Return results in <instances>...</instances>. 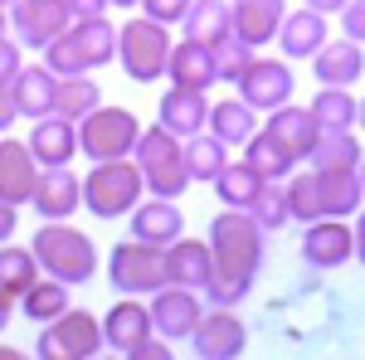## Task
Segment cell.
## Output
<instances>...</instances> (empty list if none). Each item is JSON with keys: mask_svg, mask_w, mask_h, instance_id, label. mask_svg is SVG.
Segmentation results:
<instances>
[{"mask_svg": "<svg viewBox=\"0 0 365 360\" xmlns=\"http://www.w3.org/2000/svg\"><path fill=\"white\" fill-rule=\"evenodd\" d=\"M166 268H170V282H180V287H200L205 292V282L215 273V253H210V239H175L166 244Z\"/></svg>", "mask_w": 365, "mask_h": 360, "instance_id": "d4e9b609", "label": "cell"}, {"mask_svg": "<svg viewBox=\"0 0 365 360\" xmlns=\"http://www.w3.org/2000/svg\"><path fill=\"white\" fill-rule=\"evenodd\" d=\"M322 44H327V15L322 10L302 5V10H287L282 15V29H278L282 58H312Z\"/></svg>", "mask_w": 365, "mask_h": 360, "instance_id": "cb8c5ba5", "label": "cell"}, {"mask_svg": "<svg viewBox=\"0 0 365 360\" xmlns=\"http://www.w3.org/2000/svg\"><path fill=\"white\" fill-rule=\"evenodd\" d=\"M351 229H356V263L365 268V205L356 210V224H351Z\"/></svg>", "mask_w": 365, "mask_h": 360, "instance_id": "bcb514c9", "label": "cell"}, {"mask_svg": "<svg viewBox=\"0 0 365 360\" xmlns=\"http://www.w3.org/2000/svg\"><path fill=\"white\" fill-rule=\"evenodd\" d=\"M103 336H108V351L132 356L146 336H156L151 307L141 302V297H122V302H113V307H108V317H103Z\"/></svg>", "mask_w": 365, "mask_h": 360, "instance_id": "2e32d148", "label": "cell"}, {"mask_svg": "<svg viewBox=\"0 0 365 360\" xmlns=\"http://www.w3.org/2000/svg\"><path fill=\"white\" fill-rule=\"evenodd\" d=\"M356 170H361V185H365V156H361V166H356Z\"/></svg>", "mask_w": 365, "mask_h": 360, "instance_id": "db71d44e", "label": "cell"}, {"mask_svg": "<svg viewBox=\"0 0 365 360\" xmlns=\"http://www.w3.org/2000/svg\"><path fill=\"white\" fill-rule=\"evenodd\" d=\"M146 195V175H141L137 156H117V161H93L83 175V205L98 220H127Z\"/></svg>", "mask_w": 365, "mask_h": 360, "instance_id": "277c9868", "label": "cell"}, {"mask_svg": "<svg viewBox=\"0 0 365 360\" xmlns=\"http://www.w3.org/2000/svg\"><path fill=\"white\" fill-rule=\"evenodd\" d=\"M44 63L54 68L58 78L98 73L103 63H117V25L108 15H98V20H73V25L44 49Z\"/></svg>", "mask_w": 365, "mask_h": 360, "instance_id": "3957f363", "label": "cell"}, {"mask_svg": "<svg viewBox=\"0 0 365 360\" xmlns=\"http://www.w3.org/2000/svg\"><path fill=\"white\" fill-rule=\"evenodd\" d=\"M127 220H132V239H146V244H175L185 234V215L175 210V200H161V195L141 200Z\"/></svg>", "mask_w": 365, "mask_h": 360, "instance_id": "7402d4cb", "label": "cell"}, {"mask_svg": "<svg viewBox=\"0 0 365 360\" xmlns=\"http://www.w3.org/2000/svg\"><path fill=\"white\" fill-rule=\"evenodd\" d=\"M263 132H273V137H278L282 146L297 156V161H312V151H317V137H322V122H317V112H312V108L282 103V108L268 112Z\"/></svg>", "mask_w": 365, "mask_h": 360, "instance_id": "d6986e66", "label": "cell"}, {"mask_svg": "<svg viewBox=\"0 0 365 360\" xmlns=\"http://www.w3.org/2000/svg\"><path fill=\"white\" fill-rule=\"evenodd\" d=\"M244 166L258 170L263 180H287V175L297 170V156H292L273 132H263V127H258V132L244 141Z\"/></svg>", "mask_w": 365, "mask_h": 360, "instance_id": "83f0119b", "label": "cell"}, {"mask_svg": "<svg viewBox=\"0 0 365 360\" xmlns=\"http://www.w3.org/2000/svg\"><path fill=\"white\" fill-rule=\"evenodd\" d=\"M44 277V268H39V258H34V249H20V244H0V292L15 302V297H25L29 287Z\"/></svg>", "mask_w": 365, "mask_h": 360, "instance_id": "f546056e", "label": "cell"}, {"mask_svg": "<svg viewBox=\"0 0 365 360\" xmlns=\"http://www.w3.org/2000/svg\"><path fill=\"white\" fill-rule=\"evenodd\" d=\"M0 5H5V10H10V5H15V0H0Z\"/></svg>", "mask_w": 365, "mask_h": 360, "instance_id": "11a10c76", "label": "cell"}, {"mask_svg": "<svg viewBox=\"0 0 365 360\" xmlns=\"http://www.w3.org/2000/svg\"><path fill=\"white\" fill-rule=\"evenodd\" d=\"M312 73H317V83H331V88H351L361 83L365 73V44L356 39H327L317 54H312Z\"/></svg>", "mask_w": 365, "mask_h": 360, "instance_id": "ffe728a7", "label": "cell"}, {"mask_svg": "<svg viewBox=\"0 0 365 360\" xmlns=\"http://www.w3.org/2000/svg\"><path fill=\"white\" fill-rule=\"evenodd\" d=\"M39 170H44V166L34 161L29 141L0 137V200H10V205H29Z\"/></svg>", "mask_w": 365, "mask_h": 360, "instance_id": "ac0fdd59", "label": "cell"}, {"mask_svg": "<svg viewBox=\"0 0 365 360\" xmlns=\"http://www.w3.org/2000/svg\"><path fill=\"white\" fill-rule=\"evenodd\" d=\"M15 356H20L15 346H0V360H15Z\"/></svg>", "mask_w": 365, "mask_h": 360, "instance_id": "f907efd6", "label": "cell"}, {"mask_svg": "<svg viewBox=\"0 0 365 360\" xmlns=\"http://www.w3.org/2000/svg\"><path fill=\"white\" fill-rule=\"evenodd\" d=\"M146 307H151L156 336H166V341H190V331H195L200 317H205V297H200V287H180V282L156 287Z\"/></svg>", "mask_w": 365, "mask_h": 360, "instance_id": "7c38bea8", "label": "cell"}, {"mask_svg": "<svg viewBox=\"0 0 365 360\" xmlns=\"http://www.w3.org/2000/svg\"><path fill=\"white\" fill-rule=\"evenodd\" d=\"M210 132L220 141H229V146H244V141L258 132V112L234 93V98H220L215 108H210Z\"/></svg>", "mask_w": 365, "mask_h": 360, "instance_id": "4dcf8cb0", "label": "cell"}, {"mask_svg": "<svg viewBox=\"0 0 365 360\" xmlns=\"http://www.w3.org/2000/svg\"><path fill=\"white\" fill-rule=\"evenodd\" d=\"M117 63L132 83H161L170 63V25L151 15L117 25Z\"/></svg>", "mask_w": 365, "mask_h": 360, "instance_id": "8992f818", "label": "cell"}, {"mask_svg": "<svg viewBox=\"0 0 365 360\" xmlns=\"http://www.w3.org/2000/svg\"><path fill=\"white\" fill-rule=\"evenodd\" d=\"M137 137H141V122H137V112H127V108L98 103L88 117H78V151H83L88 161L132 156L137 151Z\"/></svg>", "mask_w": 365, "mask_h": 360, "instance_id": "ba28073f", "label": "cell"}, {"mask_svg": "<svg viewBox=\"0 0 365 360\" xmlns=\"http://www.w3.org/2000/svg\"><path fill=\"white\" fill-rule=\"evenodd\" d=\"M210 49H215V73H220V83H239V73H244L253 58H258V49H253V44H244L239 34L215 39Z\"/></svg>", "mask_w": 365, "mask_h": 360, "instance_id": "f35d334b", "label": "cell"}, {"mask_svg": "<svg viewBox=\"0 0 365 360\" xmlns=\"http://www.w3.org/2000/svg\"><path fill=\"white\" fill-rule=\"evenodd\" d=\"M15 103H20V117H49L54 112V88H58V73L49 63H25L20 73H15Z\"/></svg>", "mask_w": 365, "mask_h": 360, "instance_id": "4316f807", "label": "cell"}, {"mask_svg": "<svg viewBox=\"0 0 365 360\" xmlns=\"http://www.w3.org/2000/svg\"><path fill=\"white\" fill-rule=\"evenodd\" d=\"M25 44L15 39V34H0V83H15V73L25 68V54H20Z\"/></svg>", "mask_w": 365, "mask_h": 360, "instance_id": "ab89813d", "label": "cell"}, {"mask_svg": "<svg viewBox=\"0 0 365 360\" xmlns=\"http://www.w3.org/2000/svg\"><path fill=\"white\" fill-rule=\"evenodd\" d=\"M356 127H365V98H361V117H356Z\"/></svg>", "mask_w": 365, "mask_h": 360, "instance_id": "f5cc1de1", "label": "cell"}, {"mask_svg": "<svg viewBox=\"0 0 365 360\" xmlns=\"http://www.w3.org/2000/svg\"><path fill=\"white\" fill-rule=\"evenodd\" d=\"M258 185H263L258 170H249L244 161H229V166L215 175V200L229 205V210H249V200L258 195Z\"/></svg>", "mask_w": 365, "mask_h": 360, "instance_id": "d590c367", "label": "cell"}, {"mask_svg": "<svg viewBox=\"0 0 365 360\" xmlns=\"http://www.w3.org/2000/svg\"><path fill=\"white\" fill-rule=\"evenodd\" d=\"M10 312H15V302H10V297H5V292H0V331H5V326H10Z\"/></svg>", "mask_w": 365, "mask_h": 360, "instance_id": "c3c4849f", "label": "cell"}, {"mask_svg": "<svg viewBox=\"0 0 365 360\" xmlns=\"http://www.w3.org/2000/svg\"><path fill=\"white\" fill-rule=\"evenodd\" d=\"M83 205V180L68 166H44L39 180H34V195H29V210L39 220H73Z\"/></svg>", "mask_w": 365, "mask_h": 360, "instance_id": "5bb4252c", "label": "cell"}, {"mask_svg": "<svg viewBox=\"0 0 365 360\" xmlns=\"http://www.w3.org/2000/svg\"><path fill=\"white\" fill-rule=\"evenodd\" d=\"M312 112H317L322 127H356V117H361V98H356L351 88L322 83V93L312 98Z\"/></svg>", "mask_w": 365, "mask_h": 360, "instance_id": "8d00e7d4", "label": "cell"}, {"mask_svg": "<svg viewBox=\"0 0 365 360\" xmlns=\"http://www.w3.org/2000/svg\"><path fill=\"white\" fill-rule=\"evenodd\" d=\"M0 34H10V10L0 5Z\"/></svg>", "mask_w": 365, "mask_h": 360, "instance_id": "681fc988", "label": "cell"}, {"mask_svg": "<svg viewBox=\"0 0 365 360\" xmlns=\"http://www.w3.org/2000/svg\"><path fill=\"white\" fill-rule=\"evenodd\" d=\"M185 166H190V180L215 185V175L229 166V141H220L210 127L195 132V137H185Z\"/></svg>", "mask_w": 365, "mask_h": 360, "instance_id": "836d02e7", "label": "cell"}, {"mask_svg": "<svg viewBox=\"0 0 365 360\" xmlns=\"http://www.w3.org/2000/svg\"><path fill=\"white\" fill-rule=\"evenodd\" d=\"M302 258L312 268H341L356 258V229L346 220H312L302 224Z\"/></svg>", "mask_w": 365, "mask_h": 360, "instance_id": "9a60e30c", "label": "cell"}, {"mask_svg": "<svg viewBox=\"0 0 365 360\" xmlns=\"http://www.w3.org/2000/svg\"><path fill=\"white\" fill-rule=\"evenodd\" d=\"M137 166L146 175V190L161 195V200H180V195L190 190L195 180H190V166H185V137H175L170 127H141L137 137Z\"/></svg>", "mask_w": 365, "mask_h": 360, "instance_id": "5b68a950", "label": "cell"}, {"mask_svg": "<svg viewBox=\"0 0 365 360\" xmlns=\"http://www.w3.org/2000/svg\"><path fill=\"white\" fill-rule=\"evenodd\" d=\"M108 282L127 297H141V292H156L170 282V268H166V244H146V239H122L113 244L108 253Z\"/></svg>", "mask_w": 365, "mask_h": 360, "instance_id": "52a82bcc", "label": "cell"}, {"mask_svg": "<svg viewBox=\"0 0 365 360\" xmlns=\"http://www.w3.org/2000/svg\"><path fill=\"white\" fill-rule=\"evenodd\" d=\"M302 5L322 10V15H341V10H346V0H302Z\"/></svg>", "mask_w": 365, "mask_h": 360, "instance_id": "7dc6e473", "label": "cell"}, {"mask_svg": "<svg viewBox=\"0 0 365 360\" xmlns=\"http://www.w3.org/2000/svg\"><path fill=\"white\" fill-rule=\"evenodd\" d=\"M29 249L39 258V268L58 282H68V287H83L93 282L98 273V249H93V239H88L83 229H73L68 220H44L34 229V239H29Z\"/></svg>", "mask_w": 365, "mask_h": 360, "instance_id": "7a4b0ae2", "label": "cell"}, {"mask_svg": "<svg viewBox=\"0 0 365 360\" xmlns=\"http://www.w3.org/2000/svg\"><path fill=\"white\" fill-rule=\"evenodd\" d=\"M210 253H215V273L205 282L210 307H239L258 282L263 253H268V229L249 210L225 205V215L210 220Z\"/></svg>", "mask_w": 365, "mask_h": 360, "instance_id": "6da1fadb", "label": "cell"}, {"mask_svg": "<svg viewBox=\"0 0 365 360\" xmlns=\"http://www.w3.org/2000/svg\"><path fill=\"white\" fill-rule=\"evenodd\" d=\"M161 127H170L175 137H195L210 127V103L200 88H180L170 83V93L161 98Z\"/></svg>", "mask_w": 365, "mask_h": 360, "instance_id": "484cf974", "label": "cell"}, {"mask_svg": "<svg viewBox=\"0 0 365 360\" xmlns=\"http://www.w3.org/2000/svg\"><path fill=\"white\" fill-rule=\"evenodd\" d=\"M103 103V88L93 83V73H73V78H58L54 88V112L58 117H68V122H78L88 112Z\"/></svg>", "mask_w": 365, "mask_h": 360, "instance_id": "e575fe53", "label": "cell"}, {"mask_svg": "<svg viewBox=\"0 0 365 360\" xmlns=\"http://www.w3.org/2000/svg\"><path fill=\"white\" fill-rule=\"evenodd\" d=\"M68 5V15L73 20H98V15H108L113 10V0H63Z\"/></svg>", "mask_w": 365, "mask_h": 360, "instance_id": "7bdbcfd3", "label": "cell"}, {"mask_svg": "<svg viewBox=\"0 0 365 360\" xmlns=\"http://www.w3.org/2000/svg\"><path fill=\"white\" fill-rule=\"evenodd\" d=\"M185 10H190V0H141V15H151L161 25H180Z\"/></svg>", "mask_w": 365, "mask_h": 360, "instance_id": "60d3db41", "label": "cell"}, {"mask_svg": "<svg viewBox=\"0 0 365 360\" xmlns=\"http://www.w3.org/2000/svg\"><path fill=\"white\" fill-rule=\"evenodd\" d=\"M234 93H239V98H244L253 112H273V108H282V103H292V93H297L292 63H282V58H253L249 68L239 73Z\"/></svg>", "mask_w": 365, "mask_h": 360, "instance_id": "30bf717a", "label": "cell"}, {"mask_svg": "<svg viewBox=\"0 0 365 360\" xmlns=\"http://www.w3.org/2000/svg\"><path fill=\"white\" fill-rule=\"evenodd\" d=\"M103 346H108L103 317L68 307L63 317L44 322V331H39V341H34V356L39 360H93Z\"/></svg>", "mask_w": 365, "mask_h": 360, "instance_id": "9c48e42d", "label": "cell"}, {"mask_svg": "<svg viewBox=\"0 0 365 360\" xmlns=\"http://www.w3.org/2000/svg\"><path fill=\"white\" fill-rule=\"evenodd\" d=\"M15 117H20L15 88H10V83H0V132H10V127H15Z\"/></svg>", "mask_w": 365, "mask_h": 360, "instance_id": "ee69618b", "label": "cell"}, {"mask_svg": "<svg viewBox=\"0 0 365 360\" xmlns=\"http://www.w3.org/2000/svg\"><path fill=\"white\" fill-rule=\"evenodd\" d=\"M282 15H287V0H234V34L253 49H263L278 39Z\"/></svg>", "mask_w": 365, "mask_h": 360, "instance_id": "44dd1931", "label": "cell"}, {"mask_svg": "<svg viewBox=\"0 0 365 360\" xmlns=\"http://www.w3.org/2000/svg\"><path fill=\"white\" fill-rule=\"evenodd\" d=\"M68 25H73V15H68L63 0H15V5H10V34H15L25 49H39V54H44Z\"/></svg>", "mask_w": 365, "mask_h": 360, "instance_id": "8fae6325", "label": "cell"}, {"mask_svg": "<svg viewBox=\"0 0 365 360\" xmlns=\"http://www.w3.org/2000/svg\"><path fill=\"white\" fill-rule=\"evenodd\" d=\"M244 346H249V326L234 317V307H210L190 331V351L200 360H234L244 356Z\"/></svg>", "mask_w": 365, "mask_h": 360, "instance_id": "4fadbf2b", "label": "cell"}, {"mask_svg": "<svg viewBox=\"0 0 365 360\" xmlns=\"http://www.w3.org/2000/svg\"><path fill=\"white\" fill-rule=\"evenodd\" d=\"M249 215L263 229H282V224L292 220V205H287V180H263L258 195L249 200Z\"/></svg>", "mask_w": 365, "mask_h": 360, "instance_id": "74e56055", "label": "cell"}, {"mask_svg": "<svg viewBox=\"0 0 365 360\" xmlns=\"http://www.w3.org/2000/svg\"><path fill=\"white\" fill-rule=\"evenodd\" d=\"M68 307H73V287H68V282H58V277H49V273H44L25 297H20V312H25L29 322H39V326H44V322H54V317H63Z\"/></svg>", "mask_w": 365, "mask_h": 360, "instance_id": "1f68e13d", "label": "cell"}, {"mask_svg": "<svg viewBox=\"0 0 365 360\" xmlns=\"http://www.w3.org/2000/svg\"><path fill=\"white\" fill-rule=\"evenodd\" d=\"M29 151H34V161L39 166H68L73 156H78V122H68V117H34V127H29Z\"/></svg>", "mask_w": 365, "mask_h": 360, "instance_id": "e0dca14e", "label": "cell"}, {"mask_svg": "<svg viewBox=\"0 0 365 360\" xmlns=\"http://www.w3.org/2000/svg\"><path fill=\"white\" fill-rule=\"evenodd\" d=\"M15 224H20V205L0 200V244H5V239H15Z\"/></svg>", "mask_w": 365, "mask_h": 360, "instance_id": "f6af8a7d", "label": "cell"}, {"mask_svg": "<svg viewBox=\"0 0 365 360\" xmlns=\"http://www.w3.org/2000/svg\"><path fill=\"white\" fill-rule=\"evenodd\" d=\"M361 141L351 137V127H322L317 151H312V166L317 170H356L361 166Z\"/></svg>", "mask_w": 365, "mask_h": 360, "instance_id": "d6a6232c", "label": "cell"}, {"mask_svg": "<svg viewBox=\"0 0 365 360\" xmlns=\"http://www.w3.org/2000/svg\"><path fill=\"white\" fill-rule=\"evenodd\" d=\"M341 29H346V39L365 44V0H346V10H341Z\"/></svg>", "mask_w": 365, "mask_h": 360, "instance_id": "b9f144b4", "label": "cell"}, {"mask_svg": "<svg viewBox=\"0 0 365 360\" xmlns=\"http://www.w3.org/2000/svg\"><path fill=\"white\" fill-rule=\"evenodd\" d=\"M132 5H141V0H113V10H132Z\"/></svg>", "mask_w": 365, "mask_h": 360, "instance_id": "816d5d0a", "label": "cell"}, {"mask_svg": "<svg viewBox=\"0 0 365 360\" xmlns=\"http://www.w3.org/2000/svg\"><path fill=\"white\" fill-rule=\"evenodd\" d=\"M180 29H185V39H200V44L234 34V0H190Z\"/></svg>", "mask_w": 365, "mask_h": 360, "instance_id": "f1b7e54d", "label": "cell"}, {"mask_svg": "<svg viewBox=\"0 0 365 360\" xmlns=\"http://www.w3.org/2000/svg\"><path fill=\"white\" fill-rule=\"evenodd\" d=\"M166 73H170V83L200 88V93H210V88L220 83V73H215V49L200 44V39H180V44H170Z\"/></svg>", "mask_w": 365, "mask_h": 360, "instance_id": "603a6c76", "label": "cell"}]
</instances>
